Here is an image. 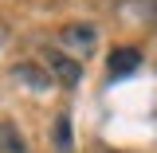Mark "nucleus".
<instances>
[{"label":"nucleus","instance_id":"6","mask_svg":"<svg viewBox=\"0 0 157 153\" xmlns=\"http://www.w3.org/2000/svg\"><path fill=\"white\" fill-rule=\"evenodd\" d=\"M51 137H55L59 153H71V118H67V114H59V118H55V130H51Z\"/></svg>","mask_w":157,"mask_h":153},{"label":"nucleus","instance_id":"3","mask_svg":"<svg viewBox=\"0 0 157 153\" xmlns=\"http://www.w3.org/2000/svg\"><path fill=\"white\" fill-rule=\"evenodd\" d=\"M137 67H141V51H137V47H114L110 59H106L110 78H126V75H134Z\"/></svg>","mask_w":157,"mask_h":153},{"label":"nucleus","instance_id":"5","mask_svg":"<svg viewBox=\"0 0 157 153\" xmlns=\"http://www.w3.org/2000/svg\"><path fill=\"white\" fill-rule=\"evenodd\" d=\"M0 153H28V141L12 122H0Z\"/></svg>","mask_w":157,"mask_h":153},{"label":"nucleus","instance_id":"4","mask_svg":"<svg viewBox=\"0 0 157 153\" xmlns=\"http://www.w3.org/2000/svg\"><path fill=\"white\" fill-rule=\"evenodd\" d=\"M12 75L20 78V82H28V86H36V90H47L55 78L47 75V67H36V63H16V71Z\"/></svg>","mask_w":157,"mask_h":153},{"label":"nucleus","instance_id":"1","mask_svg":"<svg viewBox=\"0 0 157 153\" xmlns=\"http://www.w3.org/2000/svg\"><path fill=\"white\" fill-rule=\"evenodd\" d=\"M98 43V28L94 24H67L59 28V51H67L71 59H86Z\"/></svg>","mask_w":157,"mask_h":153},{"label":"nucleus","instance_id":"2","mask_svg":"<svg viewBox=\"0 0 157 153\" xmlns=\"http://www.w3.org/2000/svg\"><path fill=\"white\" fill-rule=\"evenodd\" d=\"M43 67H47V75L59 78L63 86H78V78H82L78 59H71L67 51H59V47H43Z\"/></svg>","mask_w":157,"mask_h":153}]
</instances>
